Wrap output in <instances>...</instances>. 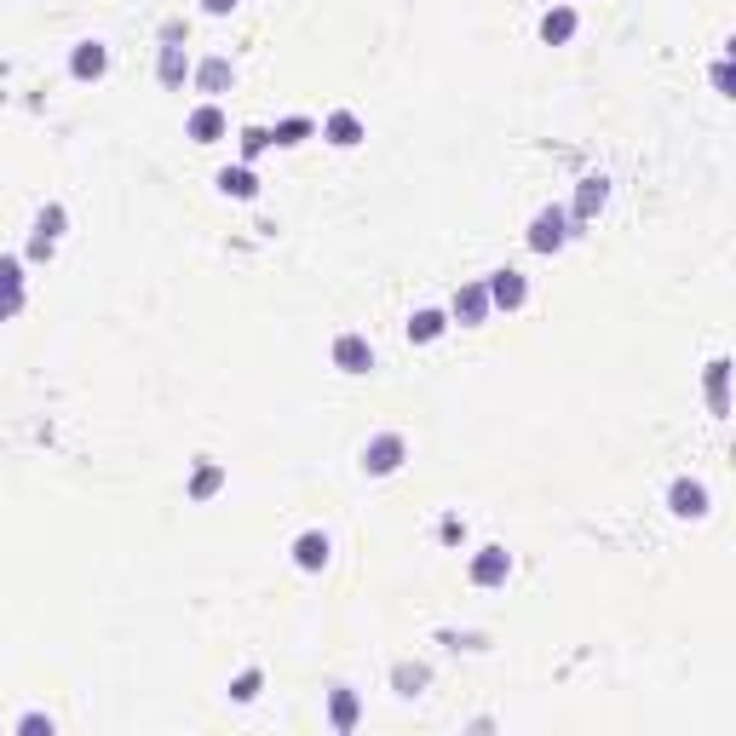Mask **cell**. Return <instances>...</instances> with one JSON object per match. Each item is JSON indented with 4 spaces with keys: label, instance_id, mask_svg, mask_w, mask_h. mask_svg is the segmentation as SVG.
I'll return each instance as SVG.
<instances>
[{
    "label": "cell",
    "instance_id": "d4e9b609",
    "mask_svg": "<svg viewBox=\"0 0 736 736\" xmlns=\"http://www.w3.org/2000/svg\"><path fill=\"white\" fill-rule=\"evenodd\" d=\"M265 150H271V133H265V127H248V133H242V156H265Z\"/></svg>",
    "mask_w": 736,
    "mask_h": 736
},
{
    "label": "cell",
    "instance_id": "277c9868",
    "mask_svg": "<svg viewBox=\"0 0 736 736\" xmlns=\"http://www.w3.org/2000/svg\"><path fill=\"white\" fill-rule=\"evenodd\" d=\"M334 368H345V374H368L374 368V351H368L363 334H340L334 340Z\"/></svg>",
    "mask_w": 736,
    "mask_h": 736
},
{
    "label": "cell",
    "instance_id": "52a82bcc",
    "mask_svg": "<svg viewBox=\"0 0 736 736\" xmlns=\"http://www.w3.org/2000/svg\"><path fill=\"white\" fill-rule=\"evenodd\" d=\"M58 236H64V207H46L41 219H35V236H29V259H46V253L58 248Z\"/></svg>",
    "mask_w": 736,
    "mask_h": 736
},
{
    "label": "cell",
    "instance_id": "5b68a950",
    "mask_svg": "<svg viewBox=\"0 0 736 736\" xmlns=\"http://www.w3.org/2000/svg\"><path fill=\"white\" fill-rule=\"evenodd\" d=\"M506 570H512V558H506V547H483L478 558H472V587H501Z\"/></svg>",
    "mask_w": 736,
    "mask_h": 736
},
{
    "label": "cell",
    "instance_id": "7a4b0ae2",
    "mask_svg": "<svg viewBox=\"0 0 736 736\" xmlns=\"http://www.w3.org/2000/svg\"><path fill=\"white\" fill-rule=\"evenodd\" d=\"M403 455H409V443H403L397 432L374 437V443L363 449V472H368V478H386V472H397V466H403Z\"/></svg>",
    "mask_w": 736,
    "mask_h": 736
},
{
    "label": "cell",
    "instance_id": "3957f363",
    "mask_svg": "<svg viewBox=\"0 0 736 736\" xmlns=\"http://www.w3.org/2000/svg\"><path fill=\"white\" fill-rule=\"evenodd\" d=\"M483 288H489V305H501V311H518V305L529 299V282L518 271H495Z\"/></svg>",
    "mask_w": 736,
    "mask_h": 736
},
{
    "label": "cell",
    "instance_id": "484cf974",
    "mask_svg": "<svg viewBox=\"0 0 736 736\" xmlns=\"http://www.w3.org/2000/svg\"><path fill=\"white\" fill-rule=\"evenodd\" d=\"M305 133H311V121H299V115H294V121H282V127L271 133V144H299Z\"/></svg>",
    "mask_w": 736,
    "mask_h": 736
},
{
    "label": "cell",
    "instance_id": "9c48e42d",
    "mask_svg": "<svg viewBox=\"0 0 736 736\" xmlns=\"http://www.w3.org/2000/svg\"><path fill=\"white\" fill-rule=\"evenodd\" d=\"M667 506H673L679 518H702V512H708V489H702V483H690V478H679L673 489H667Z\"/></svg>",
    "mask_w": 736,
    "mask_h": 736
},
{
    "label": "cell",
    "instance_id": "4316f807",
    "mask_svg": "<svg viewBox=\"0 0 736 736\" xmlns=\"http://www.w3.org/2000/svg\"><path fill=\"white\" fill-rule=\"evenodd\" d=\"M202 12H213V18H225V12H236V0H202Z\"/></svg>",
    "mask_w": 736,
    "mask_h": 736
},
{
    "label": "cell",
    "instance_id": "7402d4cb",
    "mask_svg": "<svg viewBox=\"0 0 736 736\" xmlns=\"http://www.w3.org/2000/svg\"><path fill=\"white\" fill-rule=\"evenodd\" d=\"M725 357H719V363H708V403H713V414H725Z\"/></svg>",
    "mask_w": 736,
    "mask_h": 736
},
{
    "label": "cell",
    "instance_id": "ac0fdd59",
    "mask_svg": "<svg viewBox=\"0 0 736 736\" xmlns=\"http://www.w3.org/2000/svg\"><path fill=\"white\" fill-rule=\"evenodd\" d=\"M230 81H236V75H230V58H207V64L196 69V87L202 92H225Z\"/></svg>",
    "mask_w": 736,
    "mask_h": 736
},
{
    "label": "cell",
    "instance_id": "5bb4252c",
    "mask_svg": "<svg viewBox=\"0 0 736 736\" xmlns=\"http://www.w3.org/2000/svg\"><path fill=\"white\" fill-rule=\"evenodd\" d=\"M156 75H161V87H184L190 64H184V46H179V41H167V46H161V64H156Z\"/></svg>",
    "mask_w": 736,
    "mask_h": 736
},
{
    "label": "cell",
    "instance_id": "ffe728a7",
    "mask_svg": "<svg viewBox=\"0 0 736 736\" xmlns=\"http://www.w3.org/2000/svg\"><path fill=\"white\" fill-rule=\"evenodd\" d=\"M443 328H449V317H443V311H414L409 317V340H437V334H443Z\"/></svg>",
    "mask_w": 736,
    "mask_h": 736
},
{
    "label": "cell",
    "instance_id": "44dd1931",
    "mask_svg": "<svg viewBox=\"0 0 736 736\" xmlns=\"http://www.w3.org/2000/svg\"><path fill=\"white\" fill-rule=\"evenodd\" d=\"M219 483H225V472H219L213 460H202V466H196V478H190V501H207V495H219Z\"/></svg>",
    "mask_w": 736,
    "mask_h": 736
},
{
    "label": "cell",
    "instance_id": "7c38bea8",
    "mask_svg": "<svg viewBox=\"0 0 736 736\" xmlns=\"http://www.w3.org/2000/svg\"><path fill=\"white\" fill-rule=\"evenodd\" d=\"M294 564L299 570H322V564H328V535H322V529H305L294 541Z\"/></svg>",
    "mask_w": 736,
    "mask_h": 736
},
{
    "label": "cell",
    "instance_id": "2e32d148",
    "mask_svg": "<svg viewBox=\"0 0 736 736\" xmlns=\"http://www.w3.org/2000/svg\"><path fill=\"white\" fill-rule=\"evenodd\" d=\"M328 144H340V150H351V144H363V121H357L351 110L328 115Z\"/></svg>",
    "mask_w": 736,
    "mask_h": 736
},
{
    "label": "cell",
    "instance_id": "8fae6325",
    "mask_svg": "<svg viewBox=\"0 0 736 736\" xmlns=\"http://www.w3.org/2000/svg\"><path fill=\"white\" fill-rule=\"evenodd\" d=\"M455 317L466 322V328H478V322L489 317V288H483V282H466L455 294Z\"/></svg>",
    "mask_w": 736,
    "mask_h": 736
},
{
    "label": "cell",
    "instance_id": "e0dca14e",
    "mask_svg": "<svg viewBox=\"0 0 736 736\" xmlns=\"http://www.w3.org/2000/svg\"><path fill=\"white\" fill-rule=\"evenodd\" d=\"M219 190L236 196V202H253V196H259V179H253L248 167H225V173H219Z\"/></svg>",
    "mask_w": 736,
    "mask_h": 736
},
{
    "label": "cell",
    "instance_id": "603a6c76",
    "mask_svg": "<svg viewBox=\"0 0 736 736\" xmlns=\"http://www.w3.org/2000/svg\"><path fill=\"white\" fill-rule=\"evenodd\" d=\"M259 685H265V673H259V667H248V673H236L230 696H236V702H253V696H259Z\"/></svg>",
    "mask_w": 736,
    "mask_h": 736
},
{
    "label": "cell",
    "instance_id": "9a60e30c",
    "mask_svg": "<svg viewBox=\"0 0 736 736\" xmlns=\"http://www.w3.org/2000/svg\"><path fill=\"white\" fill-rule=\"evenodd\" d=\"M570 35H575V12H570V6H552L547 18H541V41H547V46H564Z\"/></svg>",
    "mask_w": 736,
    "mask_h": 736
},
{
    "label": "cell",
    "instance_id": "cb8c5ba5",
    "mask_svg": "<svg viewBox=\"0 0 736 736\" xmlns=\"http://www.w3.org/2000/svg\"><path fill=\"white\" fill-rule=\"evenodd\" d=\"M391 685L403 690V696H414V690L426 685V667H397V673H391Z\"/></svg>",
    "mask_w": 736,
    "mask_h": 736
},
{
    "label": "cell",
    "instance_id": "8992f818",
    "mask_svg": "<svg viewBox=\"0 0 736 736\" xmlns=\"http://www.w3.org/2000/svg\"><path fill=\"white\" fill-rule=\"evenodd\" d=\"M104 69H110V52H104L98 41H81L75 52H69V75H75V81H98Z\"/></svg>",
    "mask_w": 736,
    "mask_h": 736
},
{
    "label": "cell",
    "instance_id": "ba28073f",
    "mask_svg": "<svg viewBox=\"0 0 736 736\" xmlns=\"http://www.w3.org/2000/svg\"><path fill=\"white\" fill-rule=\"evenodd\" d=\"M23 311V265L18 259H0V322Z\"/></svg>",
    "mask_w": 736,
    "mask_h": 736
},
{
    "label": "cell",
    "instance_id": "30bf717a",
    "mask_svg": "<svg viewBox=\"0 0 736 736\" xmlns=\"http://www.w3.org/2000/svg\"><path fill=\"white\" fill-rule=\"evenodd\" d=\"M610 202V179H604V173H587V179H581V190H575V219H593L598 207Z\"/></svg>",
    "mask_w": 736,
    "mask_h": 736
},
{
    "label": "cell",
    "instance_id": "4fadbf2b",
    "mask_svg": "<svg viewBox=\"0 0 736 736\" xmlns=\"http://www.w3.org/2000/svg\"><path fill=\"white\" fill-rule=\"evenodd\" d=\"M190 138H196V144H213V138H225V110H219V104H202V110L190 115Z\"/></svg>",
    "mask_w": 736,
    "mask_h": 736
},
{
    "label": "cell",
    "instance_id": "d6986e66",
    "mask_svg": "<svg viewBox=\"0 0 736 736\" xmlns=\"http://www.w3.org/2000/svg\"><path fill=\"white\" fill-rule=\"evenodd\" d=\"M328 719H334V731H351L357 725V690H334V702H328Z\"/></svg>",
    "mask_w": 736,
    "mask_h": 736
},
{
    "label": "cell",
    "instance_id": "6da1fadb",
    "mask_svg": "<svg viewBox=\"0 0 736 736\" xmlns=\"http://www.w3.org/2000/svg\"><path fill=\"white\" fill-rule=\"evenodd\" d=\"M570 242V213L564 207H541L535 213V225H529V248L535 253H558Z\"/></svg>",
    "mask_w": 736,
    "mask_h": 736
}]
</instances>
